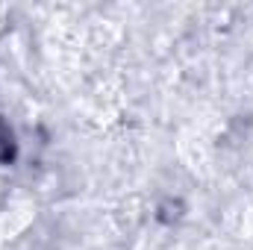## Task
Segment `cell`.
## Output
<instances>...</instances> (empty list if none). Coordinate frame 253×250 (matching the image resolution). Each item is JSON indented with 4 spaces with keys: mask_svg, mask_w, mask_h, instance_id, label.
<instances>
[{
    "mask_svg": "<svg viewBox=\"0 0 253 250\" xmlns=\"http://www.w3.org/2000/svg\"><path fill=\"white\" fill-rule=\"evenodd\" d=\"M6 159H12V132L0 121V162H6Z\"/></svg>",
    "mask_w": 253,
    "mask_h": 250,
    "instance_id": "obj_1",
    "label": "cell"
}]
</instances>
